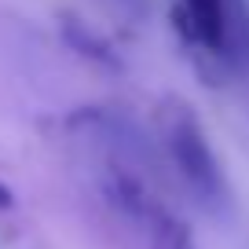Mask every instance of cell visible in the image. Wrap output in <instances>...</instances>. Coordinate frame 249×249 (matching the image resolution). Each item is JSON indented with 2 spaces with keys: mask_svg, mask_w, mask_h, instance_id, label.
<instances>
[{
  "mask_svg": "<svg viewBox=\"0 0 249 249\" xmlns=\"http://www.w3.org/2000/svg\"><path fill=\"white\" fill-rule=\"evenodd\" d=\"M161 143L169 150V161L176 169V176L183 179V187L195 195V202H202L205 209H224L227 205V179L220 169L216 154H213L209 140H205L202 124L183 103L169 99L161 107Z\"/></svg>",
  "mask_w": 249,
  "mask_h": 249,
  "instance_id": "1",
  "label": "cell"
},
{
  "mask_svg": "<svg viewBox=\"0 0 249 249\" xmlns=\"http://www.w3.org/2000/svg\"><path fill=\"white\" fill-rule=\"evenodd\" d=\"M11 205H15V195H11V187L4 183V179H0V213H4V209H11Z\"/></svg>",
  "mask_w": 249,
  "mask_h": 249,
  "instance_id": "3",
  "label": "cell"
},
{
  "mask_svg": "<svg viewBox=\"0 0 249 249\" xmlns=\"http://www.w3.org/2000/svg\"><path fill=\"white\" fill-rule=\"evenodd\" d=\"M176 26L191 48L227 66L249 59V15L242 0H179Z\"/></svg>",
  "mask_w": 249,
  "mask_h": 249,
  "instance_id": "2",
  "label": "cell"
}]
</instances>
